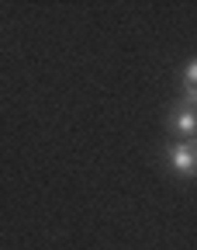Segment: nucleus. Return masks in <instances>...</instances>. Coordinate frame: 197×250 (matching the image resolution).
<instances>
[{
  "mask_svg": "<svg viewBox=\"0 0 197 250\" xmlns=\"http://www.w3.org/2000/svg\"><path fill=\"white\" fill-rule=\"evenodd\" d=\"M166 160H170L173 174H180V177H197V136H194V139L170 143Z\"/></svg>",
  "mask_w": 197,
  "mask_h": 250,
  "instance_id": "obj_1",
  "label": "nucleus"
},
{
  "mask_svg": "<svg viewBox=\"0 0 197 250\" xmlns=\"http://www.w3.org/2000/svg\"><path fill=\"white\" fill-rule=\"evenodd\" d=\"M166 125H170V132H173V136H180V139H194V136H197V104L180 101V104L170 111Z\"/></svg>",
  "mask_w": 197,
  "mask_h": 250,
  "instance_id": "obj_2",
  "label": "nucleus"
},
{
  "mask_svg": "<svg viewBox=\"0 0 197 250\" xmlns=\"http://www.w3.org/2000/svg\"><path fill=\"white\" fill-rule=\"evenodd\" d=\"M183 101L197 104V59H190L183 70Z\"/></svg>",
  "mask_w": 197,
  "mask_h": 250,
  "instance_id": "obj_3",
  "label": "nucleus"
}]
</instances>
